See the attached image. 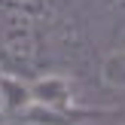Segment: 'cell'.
I'll use <instances>...</instances> for the list:
<instances>
[{
	"instance_id": "obj_4",
	"label": "cell",
	"mask_w": 125,
	"mask_h": 125,
	"mask_svg": "<svg viewBox=\"0 0 125 125\" xmlns=\"http://www.w3.org/2000/svg\"><path fill=\"white\" fill-rule=\"evenodd\" d=\"M101 83L113 92H125V46H113L101 58Z\"/></svg>"
},
{
	"instance_id": "obj_2",
	"label": "cell",
	"mask_w": 125,
	"mask_h": 125,
	"mask_svg": "<svg viewBox=\"0 0 125 125\" xmlns=\"http://www.w3.org/2000/svg\"><path fill=\"white\" fill-rule=\"evenodd\" d=\"M31 89V101L43 104V107H55V110H67L76 107V95H73V83L64 73H40L28 83Z\"/></svg>"
},
{
	"instance_id": "obj_5",
	"label": "cell",
	"mask_w": 125,
	"mask_h": 125,
	"mask_svg": "<svg viewBox=\"0 0 125 125\" xmlns=\"http://www.w3.org/2000/svg\"><path fill=\"white\" fill-rule=\"evenodd\" d=\"M104 15H107V28L116 46H125V0H107L104 3Z\"/></svg>"
},
{
	"instance_id": "obj_3",
	"label": "cell",
	"mask_w": 125,
	"mask_h": 125,
	"mask_svg": "<svg viewBox=\"0 0 125 125\" xmlns=\"http://www.w3.org/2000/svg\"><path fill=\"white\" fill-rule=\"evenodd\" d=\"M31 107V89L15 73H0V110L6 122H15Z\"/></svg>"
},
{
	"instance_id": "obj_1",
	"label": "cell",
	"mask_w": 125,
	"mask_h": 125,
	"mask_svg": "<svg viewBox=\"0 0 125 125\" xmlns=\"http://www.w3.org/2000/svg\"><path fill=\"white\" fill-rule=\"evenodd\" d=\"M0 55L9 67L15 70H31L40 58V37H37V28L31 18L24 15H12L9 24L3 31V40H0ZM9 70V73H15Z\"/></svg>"
},
{
	"instance_id": "obj_6",
	"label": "cell",
	"mask_w": 125,
	"mask_h": 125,
	"mask_svg": "<svg viewBox=\"0 0 125 125\" xmlns=\"http://www.w3.org/2000/svg\"><path fill=\"white\" fill-rule=\"evenodd\" d=\"M24 125H31V122H24Z\"/></svg>"
}]
</instances>
